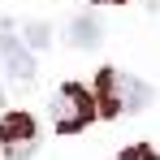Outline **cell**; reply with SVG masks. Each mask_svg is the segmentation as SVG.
<instances>
[{
    "mask_svg": "<svg viewBox=\"0 0 160 160\" xmlns=\"http://www.w3.org/2000/svg\"><path fill=\"white\" fill-rule=\"evenodd\" d=\"M152 100V91L130 74H117V69H100V91H95V108L104 117L117 112H138V108Z\"/></svg>",
    "mask_w": 160,
    "mask_h": 160,
    "instance_id": "6da1fadb",
    "label": "cell"
},
{
    "mask_svg": "<svg viewBox=\"0 0 160 160\" xmlns=\"http://www.w3.org/2000/svg\"><path fill=\"white\" fill-rule=\"evenodd\" d=\"M95 112H100V108H95V95H91L87 87H78V82H65V87L56 91V100H52V121H56L61 134L82 130Z\"/></svg>",
    "mask_w": 160,
    "mask_h": 160,
    "instance_id": "7a4b0ae2",
    "label": "cell"
},
{
    "mask_svg": "<svg viewBox=\"0 0 160 160\" xmlns=\"http://www.w3.org/2000/svg\"><path fill=\"white\" fill-rule=\"evenodd\" d=\"M0 147H4V160H26L35 152V121L26 112H4L0 117Z\"/></svg>",
    "mask_w": 160,
    "mask_h": 160,
    "instance_id": "3957f363",
    "label": "cell"
},
{
    "mask_svg": "<svg viewBox=\"0 0 160 160\" xmlns=\"http://www.w3.org/2000/svg\"><path fill=\"white\" fill-rule=\"evenodd\" d=\"M0 56H4V69H9L18 82H30V78H35V61H30V52L13 39V30H9V26L0 30Z\"/></svg>",
    "mask_w": 160,
    "mask_h": 160,
    "instance_id": "277c9868",
    "label": "cell"
},
{
    "mask_svg": "<svg viewBox=\"0 0 160 160\" xmlns=\"http://www.w3.org/2000/svg\"><path fill=\"white\" fill-rule=\"evenodd\" d=\"M69 43L74 48H95L100 43V22L95 18H74L69 22Z\"/></svg>",
    "mask_w": 160,
    "mask_h": 160,
    "instance_id": "5b68a950",
    "label": "cell"
},
{
    "mask_svg": "<svg viewBox=\"0 0 160 160\" xmlns=\"http://www.w3.org/2000/svg\"><path fill=\"white\" fill-rule=\"evenodd\" d=\"M26 35H30V48H48V43H52L43 22H30V26H26Z\"/></svg>",
    "mask_w": 160,
    "mask_h": 160,
    "instance_id": "8992f818",
    "label": "cell"
},
{
    "mask_svg": "<svg viewBox=\"0 0 160 160\" xmlns=\"http://www.w3.org/2000/svg\"><path fill=\"white\" fill-rule=\"evenodd\" d=\"M121 160H156V152H152V147H130Z\"/></svg>",
    "mask_w": 160,
    "mask_h": 160,
    "instance_id": "52a82bcc",
    "label": "cell"
},
{
    "mask_svg": "<svg viewBox=\"0 0 160 160\" xmlns=\"http://www.w3.org/2000/svg\"><path fill=\"white\" fill-rule=\"evenodd\" d=\"M0 100H4V95H0Z\"/></svg>",
    "mask_w": 160,
    "mask_h": 160,
    "instance_id": "ba28073f",
    "label": "cell"
}]
</instances>
